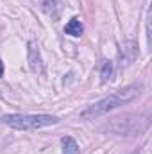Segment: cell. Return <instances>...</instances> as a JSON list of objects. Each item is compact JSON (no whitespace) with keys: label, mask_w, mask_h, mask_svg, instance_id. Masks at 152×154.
<instances>
[{"label":"cell","mask_w":152,"mask_h":154,"mask_svg":"<svg viewBox=\"0 0 152 154\" xmlns=\"http://www.w3.org/2000/svg\"><path fill=\"white\" fill-rule=\"evenodd\" d=\"M138 95H140V86H127L123 90H118V91L111 93L109 97H104L102 100H99V102L91 104L88 109H84L81 113V118L82 120H95L99 116L109 113L111 109H116V108L134 100Z\"/></svg>","instance_id":"1"},{"label":"cell","mask_w":152,"mask_h":154,"mask_svg":"<svg viewBox=\"0 0 152 154\" xmlns=\"http://www.w3.org/2000/svg\"><path fill=\"white\" fill-rule=\"evenodd\" d=\"M2 124L18 131H32L57 124V118L52 115H5L2 116Z\"/></svg>","instance_id":"2"},{"label":"cell","mask_w":152,"mask_h":154,"mask_svg":"<svg viewBox=\"0 0 152 154\" xmlns=\"http://www.w3.org/2000/svg\"><path fill=\"white\" fill-rule=\"evenodd\" d=\"M27 57H29V66L32 72H41L43 70V63H41V56H39L38 45L34 41L29 43V48H27Z\"/></svg>","instance_id":"3"},{"label":"cell","mask_w":152,"mask_h":154,"mask_svg":"<svg viewBox=\"0 0 152 154\" xmlns=\"http://www.w3.org/2000/svg\"><path fill=\"white\" fill-rule=\"evenodd\" d=\"M63 154H79V145L72 136L63 138Z\"/></svg>","instance_id":"4"},{"label":"cell","mask_w":152,"mask_h":154,"mask_svg":"<svg viewBox=\"0 0 152 154\" xmlns=\"http://www.w3.org/2000/svg\"><path fill=\"white\" fill-rule=\"evenodd\" d=\"M65 32L70 34V36H81V34H82V25H81V22H79L77 18H72V20L66 23Z\"/></svg>","instance_id":"5"},{"label":"cell","mask_w":152,"mask_h":154,"mask_svg":"<svg viewBox=\"0 0 152 154\" xmlns=\"http://www.w3.org/2000/svg\"><path fill=\"white\" fill-rule=\"evenodd\" d=\"M102 82H108L111 75H113V63H109V61H104V65H102Z\"/></svg>","instance_id":"6"},{"label":"cell","mask_w":152,"mask_h":154,"mask_svg":"<svg viewBox=\"0 0 152 154\" xmlns=\"http://www.w3.org/2000/svg\"><path fill=\"white\" fill-rule=\"evenodd\" d=\"M2 74H4V63H2V59H0V77H2Z\"/></svg>","instance_id":"7"}]
</instances>
